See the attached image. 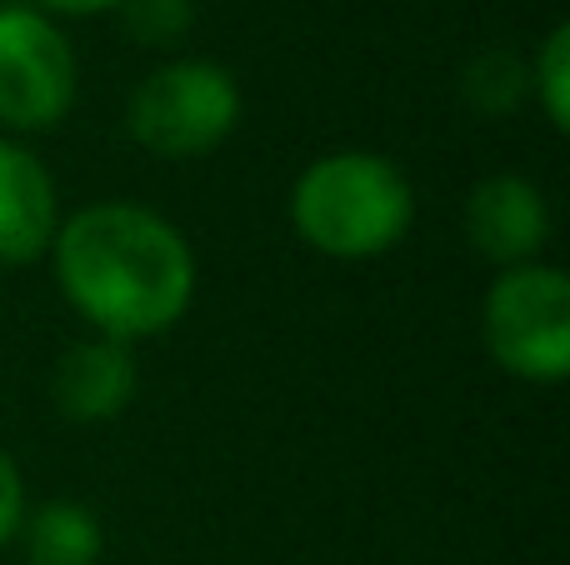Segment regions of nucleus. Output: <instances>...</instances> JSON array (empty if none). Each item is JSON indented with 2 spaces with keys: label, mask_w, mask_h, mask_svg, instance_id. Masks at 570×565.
I'll return each instance as SVG.
<instances>
[{
  "label": "nucleus",
  "mask_w": 570,
  "mask_h": 565,
  "mask_svg": "<svg viewBox=\"0 0 570 565\" xmlns=\"http://www.w3.org/2000/svg\"><path fill=\"white\" fill-rule=\"evenodd\" d=\"M291 220L321 256L371 260L411 230L415 196L395 160L371 150H335L301 170L291 190Z\"/></svg>",
  "instance_id": "nucleus-2"
},
{
  "label": "nucleus",
  "mask_w": 570,
  "mask_h": 565,
  "mask_svg": "<svg viewBox=\"0 0 570 565\" xmlns=\"http://www.w3.org/2000/svg\"><path fill=\"white\" fill-rule=\"evenodd\" d=\"M76 106V50L46 10L0 6V126L50 130Z\"/></svg>",
  "instance_id": "nucleus-5"
},
{
  "label": "nucleus",
  "mask_w": 570,
  "mask_h": 565,
  "mask_svg": "<svg viewBox=\"0 0 570 565\" xmlns=\"http://www.w3.org/2000/svg\"><path fill=\"white\" fill-rule=\"evenodd\" d=\"M36 6L56 10V16H90V10H110L120 0H36Z\"/></svg>",
  "instance_id": "nucleus-14"
},
{
  "label": "nucleus",
  "mask_w": 570,
  "mask_h": 565,
  "mask_svg": "<svg viewBox=\"0 0 570 565\" xmlns=\"http://www.w3.org/2000/svg\"><path fill=\"white\" fill-rule=\"evenodd\" d=\"M20 521H26V486H20L16 460L0 450V546L20 531Z\"/></svg>",
  "instance_id": "nucleus-13"
},
{
  "label": "nucleus",
  "mask_w": 570,
  "mask_h": 565,
  "mask_svg": "<svg viewBox=\"0 0 570 565\" xmlns=\"http://www.w3.org/2000/svg\"><path fill=\"white\" fill-rule=\"evenodd\" d=\"M20 526H26L30 565H96L100 546H106L96 511L76 506V500H50Z\"/></svg>",
  "instance_id": "nucleus-9"
},
{
  "label": "nucleus",
  "mask_w": 570,
  "mask_h": 565,
  "mask_svg": "<svg viewBox=\"0 0 570 565\" xmlns=\"http://www.w3.org/2000/svg\"><path fill=\"white\" fill-rule=\"evenodd\" d=\"M525 70L515 56H505V50H485V56L471 60V70H465V100H471L481 116H511L515 106H521L525 96Z\"/></svg>",
  "instance_id": "nucleus-10"
},
{
  "label": "nucleus",
  "mask_w": 570,
  "mask_h": 565,
  "mask_svg": "<svg viewBox=\"0 0 570 565\" xmlns=\"http://www.w3.org/2000/svg\"><path fill=\"white\" fill-rule=\"evenodd\" d=\"M120 16L140 46H176L190 30L196 10H190V0H120Z\"/></svg>",
  "instance_id": "nucleus-12"
},
{
  "label": "nucleus",
  "mask_w": 570,
  "mask_h": 565,
  "mask_svg": "<svg viewBox=\"0 0 570 565\" xmlns=\"http://www.w3.org/2000/svg\"><path fill=\"white\" fill-rule=\"evenodd\" d=\"M481 336L491 360L515 380L570 376V280L556 266H511L491 286L481 310Z\"/></svg>",
  "instance_id": "nucleus-4"
},
{
  "label": "nucleus",
  "mask_w": 570,
  "mask_h": 565,
  "mask_svg": "<svg viewBox=\"0 0 570 565\" xmlns=\"http://www.w3.org/2000/svg\"><path fill=\"white\" fill-rule=\"evenodd\" d=\"M56 276L66 300L106 340L170 330L196 296V256L166 216L130 200L86 206L56 230Z\"/></svg>",
  "instance_id": "nucleus-1"
},
{
  "label": "nucleus",
  "mask_w": 570,
  "mask_h": 565,
  "mask_svg": "<svg viewBox=\"0 0 570 565\" xmlns=\"http://www.w3.org/2000/svg\"><path fill=\"white\" fill-rule=\"evenodd\" d=\"M531 90L541 96V110L556 130L570 126V26H556L546 36L541 56L531 66Z\"/></svg>",
  "instance_id": "nucleus-11"
},
{
  "label": "nucleus",
  "mask_w": 570,
  "mask_h": 565,
  "mask_svg": "<svg viewBox=\"0 0 570 565\" xmlns=\"http://www.w3.org/2000/svg\"><path fill=\"white\" fill-rule=\"evenodd\" d=\"M465 236L495 266H531L551 240V206L525 176H491L465 200Z\"/></svg>",
  "instance_id": "nucleus-6"
},
{
  "label": "nucleus",
  "mask_w": 570,
  "mask_h": 565,
  "mask_svg": "<svg viewBox=\"0 0 570 565\" xmlns=\"http://www.w3.org/2000/svg\"><path fill=\"white\" fill-rule=\"evenodd\" d=\"M60 230L56 180L36 150L0 136V266H30Z\"/></svg>",
  "instance_id": "nucleus-7"
},
{
  "label": "nucleus",
  "mask_w": 570,
  "mask_h": 565,
  "mask_svg": "<svg viewBox=\"0 0 570 565\" xmlns=\"http://www.w3.org/2000/svg\"><path fill=\"white\" fill-rule=\"evenodd\" d=\"M50 396H56L60 416L70 420H110L130 406L136 396V360L130 346L120 340H76V346L60 356L56 380H50Z\"/></svg>",
  "instance_id": "nucleus-8"
},
{
  "label": "nucleus",
  "mask_w": 570,
  "mask_h": 565,
  "mask_svg": "<svg viewBox=\"0 0 570 565\" xmlns=\"http://www.w3.org/2000/svg\"><path fill=\"white\" fill-rule=\"evenodd\" d=\"M240 120V86L216 60H170L136 86L126 126L150 156L196 160Z\"/></svg>",
  "instance_id": "nucleus-3"
}]
</instances>
